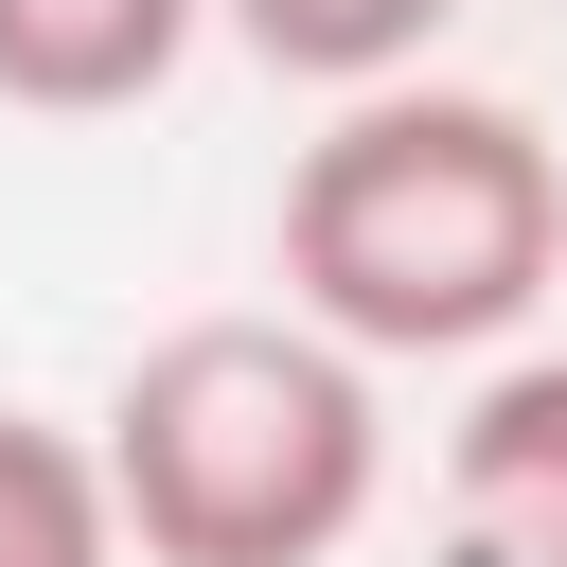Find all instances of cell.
I'll list each match as a JSON object with an SVG mask.
<instances>
[{
  "label": "cell",
  "mask_w": 567,
  "mask_h": 567,
  "mask_svg": "<svg viewBox=\"0 0 567 567\" xmlns=\"http://www.w3.org/2000/svg\"><path fill=\"white\" fill-rule=\"evenodd\" d=\"M567 284V159L496 89H372L284 159V319L337 354H496Z\"/></svg>",
  "instance_id": "1"
},
{
  "label": "cell",
  "mask_w": 567,
  "mask_h": 567,
  "mask_svg": "<svg viewBox=\"0 0 567 567\" xmlns=\"http://www.w3.org/2000/svg\"><path fill=\"white\" fill-rule=\"evenodd\" d=\"M89 443L142 567H337L390 496L372 354H337L319 319H177Z\"/></svg>",
  "instance_id": "2"
},
{
  "label": "cell",
  "mask_w": 567,
  "mask_h": 567,
  "mask_svg": "<svg viewBox=\"0 0 567 567\" xmlns=\"http://www.w3.org/2000/svg\"><path fill=\"white\" fill-rule=\"evenodd\" d=\"M195 35H213V0H0V106H35V124H106V106L177 89Z\"/></svg>",
  "instance_id": "3"
},
{
  "label": "cell",
  "mask_w": 567,
  "mask_h": 567,
  "mask_svg": "<svg viewBox=\"0 0 567 567\" xmlns=\"http://www.w3.org/2000/svg\"><path fill=\"white\" fill-rule=\"evenodd\" d=\"M443 478H461V532H478L496 567H567V354H514V372L461 408Z\"/></svg>",
  "instance_id": "4"
},
{
  "label": "cell",
  "mask_w": 567,
  "mask_h": 567,
  "mask_svg": "<svg viewBox=\"0 0 567 567\" xmlns=\"http://www.w3.org/2000/svg\"><path fill=\"white\" fill-rule=\"evenodd\" d=\"M266 71H301V89H337V106H372V89H425V35L461 18V0H213Z\"/></svg>",
  "instance_id": "5"
},
{
  "label": "cell",
  "mask_w": 567,
  "mask_h": 567,
  "mask_svg": "<svg viewBox=\"0 0 567 567\" xmlns=\"http://www.w3.org/2000/svg\"><path fill=\"white\" fill-rule=\"evenodd\" d=\"M0 567H124V496H106V443L0 408Z\"/></svg>",
  "instance_id": "6"
}]
</instances>
